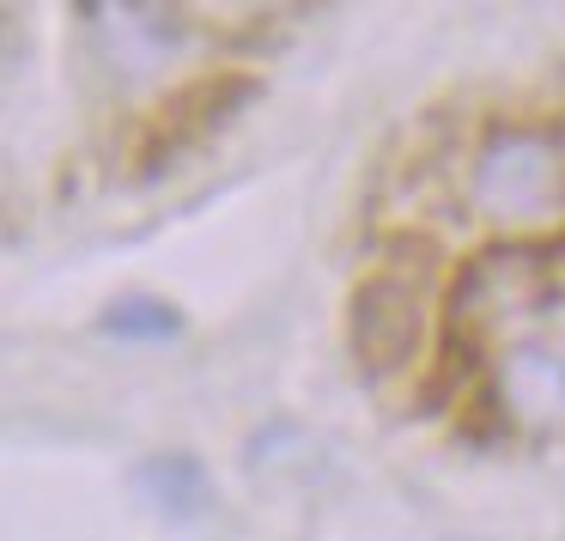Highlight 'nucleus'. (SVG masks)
Here are the masks:
<instances>
[{"label": "nucleus", "mask_w": 565, "mask_h": 541, "mask_svg": "<svg viewBox=\"0 0 565 541\" xmlns=\"http://www.w3.org/2000/svg\"><path fill=\"white\" fill-rule=\"evenodd\" d=\"M529 256H487L462 286V329L492 347V395L529 432H565V310L529 305Z\"/></svg>", "instance_id": "obj_1"}, {"label": "nucleus", "mask_w": 565, "mask_h": 541, "mask_svg": "<svg viewBox=\"0 0 565 541\" xmlns=\"http://www.w3.org/2000/svg\"><path fill=\"white\" fill-rule=\"evenodd\" d=\"M462 189L492 225L565 220V123H492L468 152Z\"/></svg>", "instance_id": "obj_2"}, {"label": "nucleus", "mask_w": 565, "mask_h": 541, "mask_svg": "<svg viewBox=\"0 0 565 541\" xmlns=\"http://www.w3.org/2000/svg\"><path fill=\"white\" fill-rule=\"evenodd\" d=\"M353 353L365 371H402L426 335V268L419 256L377 262L365 286L353 293Z\"/></svg>", "instance_id": "obj_3"}, {"label": "nucleus", "mask_w": 565, "mask_h": 541, "mask_svg": "<svg viewBox=\"0 0 565 541\" xmlns=\"http://www.w3.org/2000/svg\"><path fill=\"white\" fill-rule=\"evenodd\" d=\"M135 487L147 492L152 511H164L171 523H189L213 505V480H207V463L189 450H152L135 463Z\"/></svg>", "instance_id": "obj_4"}, {"label": "nucleus", "mask_w": 565, "mask_h": 541, "mask_svg": "<svg viewBox=\"0 0 565 541\" xmlns=\"http://www.w3.org/2000/svg\"><path fill=\"white\" fill-rule=\"evenodd\" d=\"M98 329L110 341H177L183 335V310L171 298H152V293H128L116 305H104Z\"/></svg>", "instance_id": "obj_5"}, {"label": "nucleus", "mask_w": 565, "mask_h": 541, "mask_svg": "<svg viewBox=\"0 0 565 541\" xmlns=\"http://www.w3.org/2000/svg\"><path fill=\"white\" fill-rule=\"evenodd\" d=\"M19 50H25V31H19V13H7L0 7V74L19 62Z\"/></svg>", "instance_id": "obj_6"}]
</instances>
